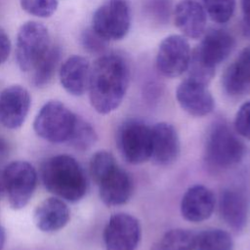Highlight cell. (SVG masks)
I'll return each instance as SVG.
<instances>
[{
	"label": "cell",
	"mask_w": 250,
	"mask_h": 250,
	"mask_svg": "<svg viewBox=\"0 0 250 250\" xmlns=\"http://www.w3.org/2000/svg\"><path fill=\"white\" fill-rule=\"evenodd\" d=\"M174 19L178 29L188 38L197 39L205 32L207 14L194 0H181L174 10Z\"/></svg>",
	"instance_id": "e0dca14e"
},
{
	"label": "cell",
	"mask_w": 250,
	"mask_h": 250,
	"mask_svg": "<svg viewBox=\"0 0 250 250\" xmlns=\"http://www.w3.org/2000/svg\"><path fill=\"white\" fill-rule=\"evenodd\" d=\"M50 46V35L45 25L34 21L21 24L16 40V61L21 70L31 71Z\"/></svg>",
	"instance_id": "8992f818"
},
{
	"label": "cell",
	"mask_w": 250,
	"mask_h": 250,
	"mask_svg": "<svg viewBox=\"0 0 250 250\" xmlns=\"http://www.w3.org/2000/svg\"><path fill=\"white\" fill-rule=\"evenodd\" d=\"M78 115L60 101L47 102L34 118L33 129L38 137L53 143H67Z\"/></svg>",
	"instance_id": "5b68a950"
},
{
	"label": "cell",
	"mask_w": 250,
	"mask_h": 250,
	"mask_svg": "<svg viewBox=\"0 0 250 250\" xmlns=\"http://www.w3.org/2000/svg\"><path fill=\"white\" fill-rule=\"evenodd\" d=\"M61 56L60 46L51 45L47 53L31 70V82L35 87L43 88L50 83L59 65Z\"/></svg>",
	"instance_id": "7402d4cb"
},
{
	"label": "cell",
	"mask_w": 250,
	"mask_h": 250,
	"mask_svg": "<svg viewBox=\"0 0 250 250\" xmlns=\"http://www.w3.org/2000/svg\"><path fill=\"white\" fill-rule=\"evenodd\" d=\"M117 164L114 156L107 150H99L95 152L89 164L90 175L93 181L98 184L108 172H110Z\"/></svg>",
	"instance_id": "484cf974"
},
{
	"label": "cell",
	"mask_w": 250,
	"mask_h": 250,
	"mask_svg": "<svg viewBox=\"0 0 250 250\" xmlns=\"http://www.w3.org/2000/svg\"><path fill=\"white\" fill-rule=\"evenodd\" d=\"M9 150L10 147L8 142L4 138L0 137V162L3 161L8 156Z\"/></svg>",
	"instance_id": "836d02e7"
},
{
	"label": "cell",
	"mask_w": 250,
	"mask_h": 250,
	"mask_svg": "<svg viewBox=\"0 0 250 250\" xmlns=\"http://www.w3.org/2000/svg\"><path fill=\"white\" fill-rule=\"evenodd\" d=\"M220 215L224 222L233 230H242L249 217V202L246 195L232 188L222 191L219 201Z\"/></svg>",
	"instance_id": "ffe728a7"
},
{
	"label": "cell",
	"mask_w": 250,
	"mask_h": 250,
	"mask_svg": "<svg viewBox=\"0 0 250 250\" xmlns=\"http://www.w3.org/2000/svg\"><path fill=\"white\" fill-rule=\"evenodd\" d=\"M222 84L226 93L231 97L250 94V44L227 67Z\"/></svg>",
	"instance_id": "ac0fdd59"
},
{
	"label": "cell",
	"mask_w": 250,
	"mask_h": 250,
	"mask_svg": "<svg viewBox=\"0 0 250 250\" xmlns=\"http://www.w3.org/2000/svg\"><path fill=\"white\" fill-rule=\"evenodd\" d=\"M241 8L244 22L250 27V0H241Z\"/></svg>",
	"instance_id": "d6a6232c"
},
{
	"label": "cell",
	"mask_w": 250,
	"mask_h": 250,
	"mask_svg": "<svg viewBox=\"0 0 250 250\" xmlns=\"http://www.w3.org/2000/svg\"><path fill=\"white\" fill-rule=\"evenodd\" d=\"M21 8L31 16L51 17L58 8V0H20Z\"/></svg>",
	"instance_id": "83f0119b"
},
{
	"label": "cell",
	"mask_w": 250,
	"mask_h": 250,
	"mask_svg": "<svg viewBox=\"0 0 250 250\" xmlns=\"http://www.w3.org/2000/svg\"><path fill=\"white\" fill-rule=\"evenodd\" d=\"M5 192L4 190V182H3V174L2 172H0V197L2 196V194Z\"/></svg>",
	"instance_id": "d590c367"
},
{
	"label": "cell",
	"mask_w": 250,
	"mask_h": 250,
	"mask_svg": "<svg viewBox=\"0 0 250 250\" xmlns=\"http://www.w3.org/2000/svg\"><path fill=\"white\" fill-rule=\"evenodd\" d=\"M142 236L137 218L126 213L112 215L104 230L105 250H136Z\"/></svg>",
	"instance_id": "8fae6325"
},
{
	"label": "cell",
	"mask_w": 250,
	"mask_h": 250,
	"mask_svg": "<svg viewBox=\"0 0 250 250\" xmlns=\"http://www.w3.org/2000/svg\"><path fill=\"white\" fill-rule=\"evenodd\" d=\"M196 234L184 229L166 231L150 248V250H194Z\"/></svg>",
	"instance_id": "603a6c76"
},
{
	"label": "cell",
	"mask_w": 250,
	"mask_h": 250,
	"mask_svg": "<svg viewBox=\"0 0 250 250\" xmlns=\"http://www.w3.org/2000/svg\"><path fill=\"white\" fill-rule=\"evenodd\" d=\"M234 45L233 36L225 29L213 28L205 32L191 53L188 78L208 85L215 75L217 65L230 55Z\"/></svg>",
	"instance_id": "3957f363"
},
{
	"label": "cell",
	"mask_w": 250,
	"mask_h": 250,
	"mask_svg": "<svg viewBox=\"0 0 250 250\" xmlns=\"http://www.w3.org/2000/svg\"><path fill=\"white\" fill-rule=\"evenodd\" d=\"M230 234L220 229H205L195 237L194 250H232Z\"/></svg>",
	"instance_id": "cb8c5ba5"
},
{
	"label": "cell",
	"mask_w": 250,
	"mask_h": 250,
	"mask_svg": "<svg viewBox=\"0 0 250 250\" xmlns=\"http://www.w3.org/2000/svg\"><path fill=\"white\" fill-rule=\"evenodd\" d=\"M176 99L188 114L201 117L213 111L215 102L207 85L189 78L182 81L176 90Z\"/></svg>",
	"instance_id": "4fadbf2b"
},
{
	"label": "cell",
	"mask_w": 250,
	"mask_h": 250,
	"mask_svg": "<svg viewBox=\"0 0 250 250\" xmlns=\"http://www.w3.org/2000/svg\"><path fill=\"white\" fill-rule=\"evenodd\" d=\"M11 52V41L8 34L0 27V64L6 62Z\"/></svg>",
	"instance_id": "1f68e13d"
},
{
	"label": "cell",
	"mask_w": 250,
	"mask_h": 250,
	"mask_svg": "<svg viewBox=\"0 0 250 250\" xmlns=\"http://www.w3.org/2000/svg\"><path fill=\"white\" fill-rule=\"evenodd\" d=\"M180 139L175 127L166 122L156 123L151 127L150 159L159 166H168L179 157Z\"/></svg>",
	"instance_id": "5bb4252c"
},
{
	"label": "cell",
	"mask_w": 250,
	"mask_h": 250,
	"mask_svg": "<svg viewBox=\"0 0 250 250\" xmlns=\"http://www.w3.org/2000/svg\"><path fill=\"white\" fill-rule=\"evenodd\" d=\"M130 80L127 61L120 55L100 57L91 66L88 84L89 99L100 114H108L122 103Z\"/></svg>",
	"instance_id": "6da1fadb"
},
{
	"label": "cell",
	"mask_w": 250,
	"mask_h": 250,
	"mask_svg": "<svg viewBox=\"0 0 250 250\" xmlns=\"http://www.w3.org/2000/svg\"><path fill=\"white\" fill-rule=\"evenodd\" d=\"M102 201L107 206H119L126 203L133 193L131 176L116 165L98 184Z\"/></svg>",
	"instance_id": "9a60e30c"
},
{
	"label": "cell",
	"mask_w": 250,
	"mask_h": 250,
	"mask_svg": "<svg viewBox=\"0 0 250 250\" xmlns=\"http://www.w3.org/2000/svg\"><path fill=\"white\" fill-rule=\"evenodd\" d=\"M97 138L98 136L93 126L78 116L71 137L67 143L75 149L85 151L94 146Z\"/></svg>",
	"instance_id": "d4e9b609"
},
{
	"label": "cell",
	"mask_w": 250,
	"mask_h": 250,
	"mask_svg": "<svg viewBox=\"0 0 250 250\" xmlns=\"http://www.w3.org/2000/svg\"><path fill=\"white\" fill-rule=\"evenodd\" d=\"M171 0H147L146 10L147 16L158 23L167 21L170 14Z\"/></svg>",
	"instance_id": "f1b7e54d"
},
{
	"label": "cell",
	"mask_w": 250,
	"mask_h": 250,
	"mask_svg": "<svg viewBox=\"0 0 250 250\" xmlns=\"http://www.w3.org/2000/svg\"><path fill=\"white\" fill-rule=\"evenodd\" d=\"M28 91L21 85H11L0 93V122L8 129L20 128L30 108Z\"/></svg>",
	"instance_id": "7c38bea8"
},
{
	"label": "cell",
	"mask_w": 250,
	"mask_h": 250,
	"mask_svg": "<svg viewBox=\"0 0 250 250\" xmlns=\"http://www.w3.org/2000/svg\"><path fill=\"white\" fill-rule=\"evenodd\" d=\"M191 58L189 44L186 37L172 34L159 44L156 54V68L163 76L174 78L188 70Z\"/></svg>",
	"instance_id": "30bf717a"
},
{
	"label": "cell",
	"mask_w": 250,
	"mask_h": 250,
	"mask_svg": "<svg viewBox=\"0 0 250 250\" xmlns=\"http://www.w3.org/2000/svg\"><path fill=\"white\" fill-rule=\"evenodd\" d=\"M234 131L239 136L250 140V100L237 110L234 118Z\"/></svg>",
	"instance_id": "f546056e"
},
{
	"label": "cell",
	"mask_w": 250,
	"mask_h": 250,
	"mask_svg": "<svg viewBox=\"0 0 250 250\" xmlns=\"http://www.w3.org/2000/svg\"><path fill=\"white\" fill-rule=\"evenodd\" d=\"M117 146L127 162L141 164L147 161L151 153V127L136 119L125 121L118 130Z\"/></svg>",
	"instance_id": "9c48e42d"
},
{
	"label": "cell",
	"mask_w": 250,
	"mask_h": 250,
	"mask_svg": "<svg viewBox=\"0 0 250 250\" xmlns=\"http://www.w3.org/2000/svg\"><path fill=\"white\" fill-rule=\"evenodd\" d=\"M204 9L213 21L225 23L234 13L235 0H204Z\"/></svg>",
	"instance_id": "4316f807"
},
{
	"label": "cell",
	"mask_w": 250,
	"mask_h": 250,
	"mask_svg": "<svg viewBox=\"0 0 250 250\" xmlns=\"http://www.w3.org/2000/svg\"><path fill=\"white\" fill-rule=\"evenodd\" d=\"M204 155L210 166L227 169L236 165L242 159L244 146L236 132L226 122L218 121L208 132Z\"/></svg>",
	"instance_id": "277c9868"
},
{
	"label": "cell",
	"mask_w": 250,
	"mask_h": 250,
	"mask_svg": "<svg viewBox=\"0 0 250 250\" xmlns=\"http://www.w3.org/2000/svg\"><path fill=\"white\" fill-rule=\"evenodd\" d=\"M2 174L4 190L11 208L20 210L25 207L37 186L35 168L27 161L17 160L8 164Z\"/></svg>",
	"instance_id": "52a82bcc"
},
{
	"label": "cell",
	"mask_w": 250,
	"mask_h": 250,
	"mask_svg": "<svg viewBox=\"0 0 250 250\" xmlns=\"http://www.w3.org/2000/svg\"><path fill=\"white\" fill-rule=\"evenodd\" d=\"M45 188L68 202L80 200L87 191V178L79 162L67 154L48 158L41 167Z\"/></svg>",
	"instance_id": "7a4b0ae2"
},
{
	"label": "cell",
	"mask_w": 250,
	"mask_h": 250,
	"mask_svg": "<svg viewBox=\"0 0 250 250\" xmlns=\"http://www.w3.org/2000/svg\"><path fill=\"white\" fill-rule=\"evenodd\" d=\"M131 25V9L126 0H107L94 13L92 29L106 41L124 38Z\"/></svg>",
	"instance_id": "ba28073f"
},
{
	"label": "cell",
	"mask_w": 250,
	"mask_h": 250,
	"mask_svg": "<svg viewBox=\"0 0 250 250\" xmlns=\"http://www.w3.org/2000/svg\"><path fill=\"white\" fill-rule=\"evenodd\" d=\"M91 65L81 56L69 57L61 66L60 81L63 89L70 95L79 97L88 90Z\"/></svg>",
	"instance_id": "44dd1931"
},
{
	"label": "cell",
	"mask_w": 250,
	"mask_h": 250,
	"mask_svg": "<svg viewBox=\"0 0 250 250\" xmlns=\"http://www.w3.org/2000/svg\"><path fill=\"white\" fill-rule=\"evenodd\" d=\"M70 218V212L63 200L49 197L43 200L33 214L36 228L43 232H55L63 229Z\"/></svg>",
	"instance_id": "d6986e66"
},
{
	"label": "cell",
	"mask_w": 250,
	"mask_h": 250,
	"mask_svg": "<svg viewBox=\"0 0 250 250\" xmlns=\"http://www.w3.org/2000/svg\"><path fill=\"white\" fill-rule=\"evenodd\" d=\"M81 44L85 50L90 53H102L107 45L106 40L97 34L92 28L85 29L81 34Z\"/></svg>",
	"instance_id": "4dcf8cb0"
},
{
	"label": "cell",
	"mask_w": 250,
	"mask_h": 250,
	"mask_svg": "<svg viewBox=\"0 0 250 250\" xmlns=\"http://www.w3.org/2000/svg\"><path fill=\"white\" fill-rule=\"evenodd\" d=\"M215 202V195L211 189L202 185H195L184 194L181 201V212L187 221L199 223L210 218Z\"/></svg>",
	"instance_id": "2e32d148"
},
{
	"label": "cell",
	"mask_w": 250,
	"mask_h": 250,
	"mask_svg": "<svg viewBox=\"0 0 250 250\" xmlns=\"http://www.w3.org/2000/svg\"><path fill=\"white\" fill-rule=\"evenodd\" d=\"M6 242V231L0 222V250H3Z\"/></svg>",
	"instance_id": "e575fe53"
}]
</instances>
